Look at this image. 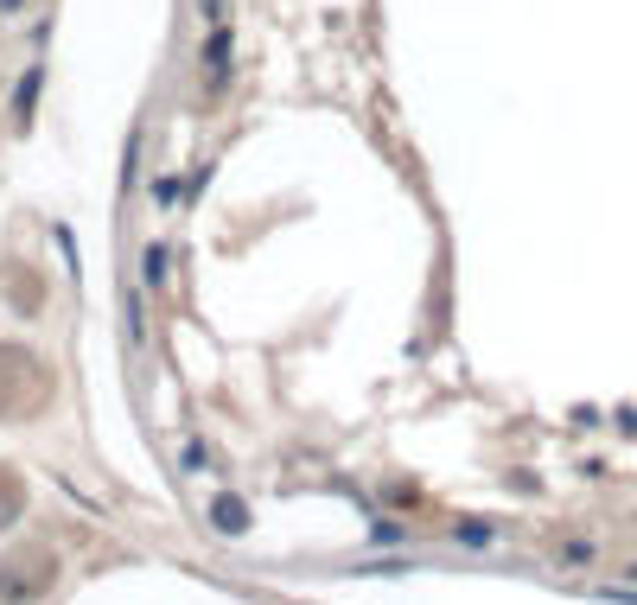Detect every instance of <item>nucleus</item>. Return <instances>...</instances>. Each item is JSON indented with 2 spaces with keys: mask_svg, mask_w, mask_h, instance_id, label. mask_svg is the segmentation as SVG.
Instances as JSON below:
<instances>
[{
  "mask_svg": "<svg viewBox=\"0 0 637 605\" xmlns=\"http://www.w3.org/2000/svg\"><path fill=\"white\" fill-rule=\"evenodd\" d=\"M211 529L217 535H249V504H243V497H217V504H211Z\"/></svg>",
  "mask_w": 637,
  "mask_h": 605,
  "instance_id": "obj_1",
  "label": "nucleus"
},
{
  "mask_svg": "<svg viewBox=\"0 0 637 605\" xmlns=\"http://www.w3.org/2000/svg\"><path fill=\"white\" fill-rule=\"evenodd\" d=\"M122 300H128V338L141 344V338H147V319H141V293H134V287H122Z\"/></svg>",
  "mask_w": 637,
  "mask_h": 605,
  "instance_id": "obj_4",
  "label": "nucleus"
},
{
  "mask_svg": "<svg viewBox=\"0 0 637 605\" xmlns=\"http://www.w3.org/2000/svg\"><path fill=\"white\" fill-rule=\"evenodd\" d=\"M204 64H211V77H223V71H230V32H223V26H211V45H204Z\"/></svg>",
  "mask_w": 637,
  "mask_h": 605,
  "instance_id": "obj_2",
  "label": "nucleus"
},
{
  "mask_svg": "<svg viewBox=\"0 0 637 605\" xmlns=\"http://www.w3.org/2000/svg\"><path fill=\"white\" fill-rule=\"evenodd\" d=\"M147 287H166V242L147 249Z\"/></svg>",
  "mask_w": 637,
  "mask_h": 605,
  "instance_id": "obj_5",
  "label": "nucleus"
},
{
  "mask_svg": "<svg viewBox=\"0 0 637 605\" xmlns=\"http://www.w3.org/2000/svg\"><path fill=\"white\" fill-rule=\"evenodd\" d=\"M39 77H45V71H26V83L13 90V115H20V121L32 115V102H39Z\"/></svg>",
  "mask_w": 637,
  "mask_h": 605,
  "instance_id": "obj_3",
  "label": "nucleus"
},
{
  "mask_svg": "<svg viewBox=\"0 0 637 605\" xmlns=\"http://www.w3.org/2000/svg\"><path fill=\"white\" fill-rule=\"evenodd\" d=\"M491 535H497L491 523H466V529H459V542H472V548H491Z\"/></svg>",
  "mask_w": 637,
  "mask_h": 605,
  "instance_id": "obj_6",
  "label": "nucleus"
}]
</instances>
